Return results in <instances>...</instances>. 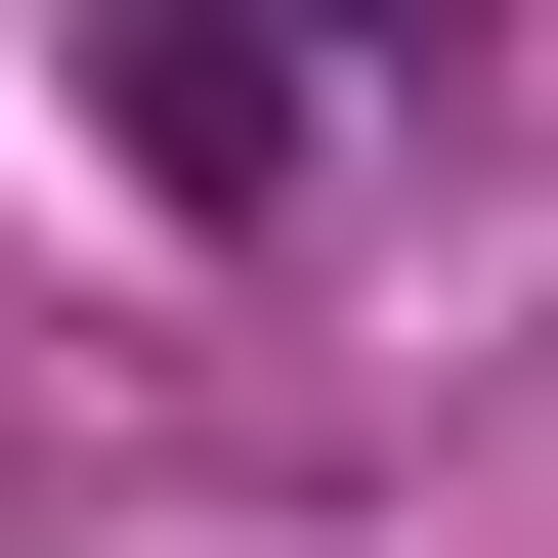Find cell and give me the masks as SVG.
<instances>
[{"label":"cell","mask_w":558,"mask_h":558,"mask_svg":"<svg viewBox=\"0 0 558 558\" xmlns=\"http://www.w3.org/2000/svg\"><path fill=\"white\" fill-rule=\"evenodd\" d=\"M86 130L258 215V172H301V0H86Z\"/></svg>","instance_id":"1"}]
</instances>
